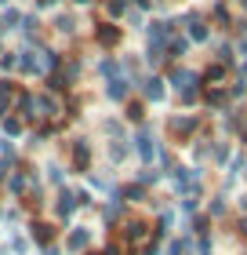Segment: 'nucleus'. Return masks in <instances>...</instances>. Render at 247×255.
Returning a JSON list of instances; mask_svg holds the SVG:
<instances>
[{"instance_id": "f257e3e1", "label": "nucleus", "mask_w": 247, "mask_h": 255, "mask_svg": "<svg viewBox=\"0 0 247 255\" xmlns=\"http://www.w3.org/2000/svg\"><path fill=\"white\" fill-rule=\"evenodd\" d=\"M196 128H200V121L193 117V113H174V117L167 121V131H171L174 142H189V138L196 135Z\"/></svg>"}, {"instance_id": "f03ea898", "label": "nucleus", "mask_w": 247, "mask_h": 255, "mask_svg": "<svg viewBox=\"0 0 247 255\" xmlns=\"http://www.w3.org/2000/svg\"><path fill=\"white\" fill-rule=\"evenodd\" d=\"M135 153L142 157V164H149V160L160 157V142H157V135L149 131V124H142V131H138V138H135Z\"/></svg>"}, {"instance_id": "7ed1b4c3", "label": "nucleus", "mask_w": 247, "mask_h": 255, "mask_svg": "<svg viewBox=\"0 0 247 255\" xmlns=\"http://www.w3.org/2000/svg\"><path fill=\"white\" fill-rule=\"evenodd\" d=\"M69 164H73L77 171H87L91 168V138H73L69 142Z\"/></svg>"}, {"instance_id": "20e7f679", "label": "nucleus", "mask_w": 247, "mask_h": 255, "mask_svg": "<svg viewBox=\"0 0 247 255\" xmlns=\"http://www.w3.org/2000/svg\"><path fill=\"white\" fill-rule=\"evenodd\" d=\"M77 208H80V204H77V193H73V190L62 186V190L55 193V215L62 219V223H69V219L77 215Z\"/></svg>"}, {"instance_id": "39448f33", "label": "nucleus", "mask_w": 247, "mask_h": 255, "mask_svg": "<svg viewBox=\"0 0 247 255\" xmlns=\"http://www.w3.org/2000/svg\"><path fill=\"white\" fill-rule=\"evenodd\" d=\"M87 245H91V226H73V230L66 234V252H69V255L87 252Z\"/></svg>"}, {"instance_id": "423d86ee", "label": "nucleus", "mask_w": 247, "mask_h": 255, "mask_svg": "<svg viewBox=\"0 0 247 255\" xmlns=\"http://www.w3.org/2000/svg\"><path fill=\"white\" fill-rule=\"evenodd\" d=\"M127 95H131V80H127V73L105 80V99H109V102H124Z\"/></svg>"}, {"instance_id": "0eeeda50", "label": "nucleus", "mask_w": 247, "mask_h": 255, "mask_svg": "<svg viewBox=\"0 0 247 255\" xmlns=\"http://www.w3.org/2000/svg\"><path fill=\"white\" fill-rule=\"evenodd\" d=\"M124 212H127V204L120 201V193H113V197H109V204L102 208V223H105V226L120 223V219H124Z\"/></svg>"}, {"instance_id": "6e6552de", "label": "nucleus", "mask_w": 247, "mask_h": 255, "mask_svg": "<svg viewBox=\"0 0 247 255\" xmlns=\"http://www.w3.org/2000/svg\"><path fill=\"white\" fill-rule=\"evenodd\" d=\"M146 237H149V226L142 219H131V223L124 226V245H142Z\"/></svg>"}, {"instance_id": "1a4fd4ad", "label": "nucleus", "mask_w": 247, "mask_h": 255, "mask_svg": "<svg viewBox=\"0 0 247 255\" xmlns=\"http://www.w3.org/2000/svg\"><path fill=\"white\" fill-rule=\"evenodd\" d=\"M95 40L102 48H116V44H120V29H116L113 22H102V26H95Z\"/></svg>"}, {"instance_id": "9d476101", "label": "nucleus", "mask_w": 247, "mask_h": 255, "mask_svg": "<svg viewBox=\"0 0 247 255\" xmlns=\"http://www.w3.org/2000/svg\"><path fill=\"white\" fill-rule=\"evenodd\" d=\"M33 110H37V117H55L58 113V99L48 95V91H40V95H33Z\"/></svg>"}, {"instance_id": "9b49d317", "label": "nucleus", "mask_w": 247, "mask_h": 255, "mask_svg": "<svg viewBox=\"0 0 247 255\" xmlns=\"http://www.w3.org/2000/svg\"><path fill=\"white\" fill-rule=\"evenodd\" d=\"M142 95H146V102H164L167 88H164L160 77H146V80H142Z\"/></svg>"}, {"instance_id": "f8f14e48", "label": "nucleus", "mask_w": 247, "mask_h": 255, "mask_svg": "<svg viewBox=\"0 0 247 255\" xmlns=\"http://www.w3.org/2000/svg\"><path fill=\"white\" fill-rule=\"evenodd\" d=\"M171 84L178 88V91H185V88H196V73H193V69L174 66V69H171Z\"/></svg>"}, {"instance_id": "ddd939ff", "label": "nucleus", "mask_w": 247, "mask_h": 255, "mask_svg": "<svg viewBox=\"0 0 247 255\" xmlns=\"http://www.w3.org/2000/svg\"><path fill=\"white\" fill-rule=\"evenodd\" d=\"M120 201H124V204H127V201L146 204V201H149V193H146V186H142V182H127V186L120 190Z\"/></svg>"}, {"instance_id": "4468645a", "label": "nucleus", "mask_w": 247, "mask_h": 255, "mask_svg": "<svg viewBox=\"0 0 247 255\" xmlns=\"http://www.w3.org/2000/svg\"><path fill=\"white\" fill-rule=\"evenodd\" d=\"M29 237L37 241V245L48 248L51 241H55V226H51V223H33V226H29Z\"/></svg>"}, {"instance_id": "2eb2a0df", "label": "nucleus", "mask_w": 247, "mask_h": 255, "mask_svg": "<svg viewBox=\"0 0 247 255\" xmlns=\"http://www.w3.org/2000/svg\"><path fill=\"white\" fill-rule=\"evenodd\" d=\"M189 37H193L196 44H207V40H211V29H207V22L200 18V15H189Z\"/></svg>"}, {"instance_id": "dca6fc26", "label": "nucleus", "mask_w": 247, "mask_h": 255, "mask_svg": "<svg viewBox=\"0 0 247 255\" xmlns=\"http://www.w3.org/2000/svg\"><path fill=\"white\" fill-rule=\"evenodd\" d=\"M95 73L105 77V80H113V77H124V66L116 62V59H102V62L95 66Z\"/></svg>"}, {"instance_id": "f3484780", "label": "nucleus", "mask_w": 247, "mask_h": 255, "mask_svg": "<svg viewBox=\"0 0 247 255\" xmlns=\"http://www.w3.org/2000/svg\"><path fill=\"white\" fill-rule=\"evenodd\" d=\"M204 102H207V106H215V110H229V91H218V88H211Z\"/></svg>"}, {"instance_id": "a211bd4d", "label": "nucleus", "mask_w": 247, "mask_h": 255, "mask_svg": "<svg viewBox=\"0 0 247 255\" xmlns=\"http://www.w3.org/2000/svg\"><path fill=\"white\" fill-rule=\"evenodd\" d=\"M127 153H131V146H127V138H116V142L109 146V160H113V164H120V160H124Z\"/></svg>"}, {"instance_id": "6ab92c4d", "label": "nucleus", "mask_w": 247, "mask_h": 255, "mask_svg": "<svg viewBox=\"0 0 247 255\" xmlns=\"http://www.w3.org/2000/svg\"><path fill=\"white\" fill-rule=\"evenodd\" d=\"M204 80H207L211 88H218L222 80H226V66H222V62H215V66H207V73H204Z\"/></svg>"}, {"instance_id": "aec40b11", "label": "nucleus", "mask_w": 247, "mask_h": 255, "mask_svg": "<svg viewBox=\"0 0 247 255\" xmlns=\"http://www.w3.org/2000/svg\"><path fill=\"white\" fill-rule=\"evenodd\" d=\"M229 157H233V146H229V142H215V149H211V160H215V164H226Z\"/></svg>"}, {"instance_id": "412c9836", "label": "nucleus", "mask_w": 247, "mask_h": 255, "mask_svg": "<svg viewBox=\"0 0 247 255\" xmlns=\"http://www.w3.org/2000/svg\"><path fill=\"white\" fill-rule=\"evenodd\" d=\"M196 208H200V193H185L178 201V212H185V215H193Z\"/></svg>"}, {"instance_id": "4be33fe9", "label": "nucleus", "mask_w": 247, "mask_h": 255, "mask_svg": "<svg viewBox=\"0 0 247 255\" xmlns=\"http://www.w3.org/2000/svg\"><path fill=\"white\" fill-rule=\"evenodd\" d=\"M0 128H4V135H7V138L22 135V121H18V117H4V121H0Z\"/></svg>"}, {"instance_id": "5701e85b", "label": "nucleus", "mask_w": 247, "mask_h": 255, "mask_svg": "<svg viewBox=\"0 0 247 255\" xmlns=\"http://www.w3.org/2000/svg\"><path fill=\"white\" fill-rule=\"evenodd\" d=\"M167 48H171V59H182V55L189 51V40H182V37H171V40H167Z\"/></svg>"}, {"instance_id": "b1692460", "label": "nucleus", "mask_w": 247, "mask_h": 255, "mask_svg": "<svg viewBox=\"0 0 247 255\" xmlns=\"http://www.w3.org/2000/svg\"><path fill=\"white\" fill-rule=\"evenodd\" d=\"M171 226H174V212H160V223H157V234H160V237H167V234H171Z\"/></svg>"}, {"instance_id": "393cba45", "label": "nucleus", "mask_w": 247, "mask_h": 255, "mask_svg": "<svg viewBox=\"0 0 247 255\" xmlns=\"http://www.w3.org/2000/svg\"><path fill=\"white\" fill-rule=\"evenodd\" d=\"M44 171H48V182H55V186H62V179H66V175H62V164H58V160H51V164L44 168Z\"/></svg>"}, {"instance_id": "a878e982", "label": "nucleus", "mask_w": 247, "mask_h": 255, "mask_svg": "<svg viewBox=\"0 0 247 255\" xmlns=\"http://www.w3.org/2000/svg\"><path fill=\"white\" fill-rule=\"evenodd\" d=\"M55 29H58V33H73V29H77L73 15H58V18H55Z\"/></svg>"}, {"instance_id": "bb28decb", "label": "nucleus", "mask_w": 247, "mask_h": 255, "mask_svg": "<svg viewBox=\"0 0 247 255\" xmlns=\"http://www.w3.org/2000/svg\"><path fill=\"white\" fill-rule=\"evenodd\" d=\"M178 102H182V106H196V102H200V91H196V88L178 91Z\"/></svg>"}, {"instance_id": "cd10ccee", "label": "nucleus", "mask_w": 247, "mask_h": 255, "mask_svg": "<svg viewBox=\"0 0 247 255\" xmlns=\"http://www.w3.org/2000/svg\"><path fill=\"white\" fill-rule=\"evenodd\" d=\"M207 215L211 219H218V215H226V197H215V201L207 204Z\"/></svg>"}, {"instance_id": "c85d7f7f", "label": "nucleus", "mask_w": 247, "mask_h": 255, "mask_svg": "<svg viewBox=\"0 0 247 255\" xmlns=\"http://www.w3.org/2000/svg\"><path fill=\"white\" fill-rule=\"evenodd\" d=\"M142 117H146V106H138V102H131V106H127V121L142 124Z\"/></svg>"}, {"instance_id": "c756f323", "label": "nucleus", "mask_w": 247, "mask_h": 255, "mask_svg": "<svg viewBox=\"0 0 247 255\" xmlns=\"http://www.w3.org/2000/svg\"><path fill=\"white\" fill-rule=\"evenodd\" d=\"M105 11H109L113 18H120L124 11H127V0H109V4H105Z\"/></svg>"}, {"instance_id": "7c9ffc66", "label": "nucleus", "mask_w": 247, "mask_h": 255, "mask_svg": "<svg viewBox=\"0 0 247 255\" xmlns=\"http://www.w3.org/2000/svg\"><path fill=\"white\" fill-rule=\"evenodd\" d=\"M0 69H18V55L15 51H4V55H0Z\"/></svg>"}, {"instance_id": "2f4dec72", "label": "nucleus", "mask_w": 247, "mask_h": 255, "mask_svg": "<svg viewBox=\"0 0 247 255\" xmlns=\"http://www.w3.org/2000/svg\"><path fill=\"white\" fill-rule=\"evenodd\" d=\"M18 22H22V15H18V11H7V15L0 18V26H4V29H15Z\"/></svg>"}, {"instance_id": "473e14b6", "label": "nucleus", "mask_w": 247, "mask_h": 255, "mask_svg": "<svg viewBox=\"0 0 247 255\" xmlns=\"http://www.w3.org/2000/svg\"><path fill=\"white\" fill-rule=\"evenodd\" d=\"M11 252H15V255H26V252H29V241H26V237H11Z\"/></svg>"}, {"instance_id": "72a5a7b5", "label": "nucleus", "mask_w": 247, "mask_h": 255, "mask_svg": "<svg viewBox=\"0 0 247 255\" xmlns=\"http://www.w3.org/2000/svg\"><path fill=\"white\" fill-rule=\"evenodd\" d=\"M244 95H247V80L240 77V80H237V84H233V88H229V99H244Z\"/></svg>"}, {"instance_id": "f704fd0d", "label": "nucleus", "mask_w": 247, "mask_h": 255, "mask_svg": "<svg viewBox=\"0 0 247 255\" xmlns=\"http://www.w3.org/2000/svg\"><path fill=\"white\" fill-rule=\"evenodd\" d=\"M87 182H91L95 190H109V179H105V175H95V171L87 175Z\"/></svg>"}, {"instance_id": "c9c22d12", "label": "nucleus", "mask_w": 247, "mask_h": 255, "mask_svg": "<svg viewBox=\"0 0 247 255\" xmlns=\"http://www.w3.org/2000/svg\"><path fill=\"white\" fill-rule=\"evenodd\" d=\"M77 204H80V208H95V201H91V190H77Z\"/></svg>"}, {"instance_id": "e433bc0d", "label": "nucleus", "mask_w": 247, "mask_h": 255, "mask_svg": "<svg viewBox=\"0 0 247 255\" xmlns=\"http://www.w3.org/2000/svg\"><path fill=\"white\" fill-rule=\"evenodd\" d=\"M11 168H15V157H0V179H7Z\"/></svg>"}, {"instance_id": "4c0bfd02", "label": "nucleus", "mask_w": 247, "mask_h": 255, "mask_svg": "<svg viewBox=\"0 0 247 255\" xmlns=\"http://www.w3.org/2000/svg\"><path fill=\"white\" fill-rule=\"evenodd\" d=\"M4 99H15V88H11V80H0V102Z\"/></svg>"}, {"instance_id": "58836bf2", "label": "nucleus", "mask_w": 247, "mask_h": 255, "mask_svg": "<svg viewBox=\"0 0 247 255\" xmlns=\"http://www.w3.org/2000/svg\"><path fill=\"white\" fill-rule=\"evenodd\" d=\"M102 131H105V135H120L124 128H120V121H105V124H102Z\"/></svg>"}, {"instance_id": "ea45409f", "label": "nucleus", "mask_w": 247, "mask_h": 255, "mask_svg": "<svg viewBox=\"0 0 247 255\" xmlns=\"http://www.w3.org/2000/svg\"><path fill=\"white\" fill-rule=\"evenodd\" d=\"M237 237H244V241H247V215H244L240 223H237Z\"/></svg>"}, {"instance_id": "a19ab883", "label": "nucleus", "mask_w": 247, "mask_h": 255, "mask_svg": "<svg viewBox=\"0 0 247 255\" xmlns=\"http://www.w3.org/2000/svg\"><path fill=\"white\" fill-rule=\"evenodd\" d=\"M237 208H240V212L247 215V193H240V197H237Z\"/></svg>"}, {"instance_id": "79ce46f5", "label": "nucleus", "mask_w": 247, "mask_h": 255, "mask_svg": "<svg viewBox=\"0 0 247 255\" xmlns=\"http://www.w3.org/2000/svg\"><path fill=\"white\" fill-rule=\"evenodd\" d=\"M142 255H160V245H146V248H142Z\"/></svg>"}, {"instance_id": "37998d69", "label": "nucleus", "mask_w": 247, "mask_h": 255, "mask_svg": "<svg viewBox=\"0 0 247 255\" xmlns=\"http://www.w3.org/2000/svg\"><path fill=\"white\" fill-rule=\"evenodd\" d=\"M44 255H62V248H58V245H48V248H44Z\"/></svg>"}, {"instance_id": "c03bdc74", "label": "nucleus", "mask_w": 247, "mask_h": 255, "mask_svg": "<svg viewBox=\"0 0 247 255\" xmlns=\"http://www.w3.org/2000/svg\"><path fill=\"white\" fill-rule=\"evenodd\" d=\"M102 255H120V245H109V248H105Z\"/></svg>"}, {"instance_id": "a18cd8bd", "label": "nucleus", "mask_w": 247, "mask_h": 255, "mask_svg": "<svg viewBox=\"0 0 247 255\" xmlns=\"http://www.w3.org/2000/svg\"><path fill=\"white\" fill-rule=\"evenodd\" d=\"M135 4H138V7H149V0H135Z\"/></svg>"}, {"instance_id": "49530a36", "label": "nucleus", "mask_w": 247, "mask_h": 255, "mask_svg": "<svg viewBox=\"0 0 247 255\" xmlns=\"http://www.w3.org/2000/svg\"><path fill=\"white\" fill-rule=\"evenodd\" d=\"M84 255H102V252H84Z\"/></svg>"}, {"instance_id": "de8ad7c7", "label": "nucleus", "mask_w": 247, "mask_h": 255, "mask_svg": "<svg viewBox=\"0 0 247 255\" xmlns=\"http://www.w3.org/2000/svg\"><path fill=\"white\" fill-rule=\"evenodd\" d=\"M77 4H91V0H77Z\"/></svg>"}, {"instance_id": "09e8293b", "label": "nucleus", "mask_w": 247, "mask_h": 255, "mask_svg": "<svg viewBox=\"0 0 247 255\" xmlns=\"http://www.w3.org/2000/svg\"><path fill=\"white\" fill-rule=\"evenodd\" d=\"M0 219H4V208H0Z\"/></svg>"}, {"instance_id": "8fccbe9b", "label": "nucleus", "mask_w": 247, "mask_h": 255, "mask_svg": "<svg viewBox=\"0 0 247 255\" xmlns=\"http://www.w3.org/2000/svg\"><path fill=\"white\" fill-rule=\"evenodd\" d=\"M0 4H4V0H0Z\"/></svg>"}, {"instance_id": "3c124183", "label": "nucleus", "mask_w": 247, "mask_h": 255, "mask_svg": "<svg viewBox=\"0 0 247 255\" xmlns=\"http://www.w3.org/2000/svg\"><path fill=\"white\" fill-rule=\"evenodd\" d=\"M244 175H247V171H244Z\"/></svg>"}]
</instances>
